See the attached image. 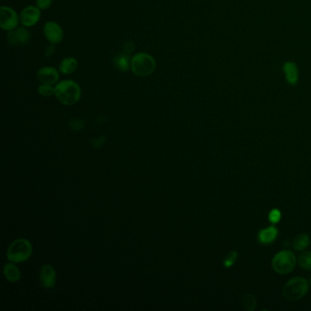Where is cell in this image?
Returning a JSON list of instances; mask_svg holds the SVG:
<instances>
[{
  "mask_svg": "<svg viewBox=\"0 0 311 311\" xmlns=\"http://www.w3.org/2000/svg\"><path fill=\"white\" fill-rule=\"evenodd\" d=\"M55 97L63 105L72 106L80 100L81 89L71 79L63 80L55 86Z\"/></svg>",
  "mask_w": 311,
  "mask_h": 311,
  "instance_id": "1",
  "label": "cell"
},
{
  "mask_svg": "<svg viewBox=\"0 0 311 311\" xmlns=\"http://www.w3.org/2000/svg\"><path fill=\"white\" fill-rule=\"evenodd\" d=\"M32 251V245L29 240L25 238H18L13 241L9 245L7 257L9 261L17 264L27 261L31 257Z\"/></svg>",
  "mask_w": 311,
  "mask_h": 311,
  "instance_id": "2",
  "label": "cell"
},
{
  "mask_svg": "<svg viewBox=\"0 0 311 311\" xmlns=\"http://www.w3.org/2000/svg\"><path fill=\"white\" fill-rule=\"evenodd\" d=\"M156 69V63L151 55L140 52L132 57L131 70L139 77H147L153 74Z\"/></svg>",
  "mask_w": 311,
  "mask_h": 311,
  "instance_id": "3",
  "label": "cell"
},
{
  "mask_svg": "<svg viewBox=\"0 0 311 311\" xmlns=\"http://www.w3.org/2000/svg\"><path fill=\"white\" fill-rule=\"evenodd\" d=\"M297 259L294 254L288 250L278 252L272 260L273 269L278 274H288L294 270Z\"/></svg>",
  "mask_w": 311,
  "mask_h": 311,
  "instance_id": "4",
  "label": "cell"
},
{
  "mask_svg": "<svg viewBox=\"0 0 311 311\" xmlns=\"http://www.w3.org/2000/svg\"><path fill=\"white\" fill-rule=\"evenodd\" d=\"M308 291V283L305 278L297 277L287 281L284 288L283 294L289 300H298L302 299Z\"/></svg>",
  "mask_w": 311,
  "mask_h": 311,
  "instance_id": "5",
  "label": "cell"
},
{
  "mask_svg": "<svg viewBox=\"0 0 311 311\" xmlns=\"http://www.w3.org/2000/svg\"><path fill=\"white\" fill-rule=\"evenodd\" d=\"M19 16L14 9L9 7H1L0 9V27L1 29L5 30H13L16 29L18 22H19Z\"/></svg>",
  "mask_w": 311,
  "mask_h": 311,
  "instance_id": "6",
  "label": "cell"
},
{
  "mask_svg": "<svg viewBox=\"0 0 311 311\" xmlns=\"http://www.w3.org/2000/svg\"><path fill=\"white\" fill-rule=\"evenodd\" d=\"M40 9L35 6H28L19 14V20L24 27H33L40 19Z\"/></svg>",
  "mask_w": 311,
  "mask_h": 311,
  "instance_id": "7",
  "label": "cell"
},
{
  "mask_svg": "<svg viewBox=\"0 0 311 311\" xmlns=\"http://www.w3.org/2000/svg\"><path fill=\"white\" fill-rule=\"evenodd\" d=\"M43 32L50 44H58L63 42L64 33L61 27L55 21H48L43 28Z\"/></svg>",
  "mask_w": 311,
  "mask_h": 311,
  "instance_id": "8",
  "label": "cell"
},
{
  "mask_svg": "<svg viewBox=\"0 0 311 311\" xmlns=\"http://www.w3.org/2000/svg\"><path fill=\"white\" fill-rule=\"evenodd\" d=\"M7 39L11 47L25 45L30 39V32L25 28H18L8 32Z\"/></svg>",
  "mask_w": 311,
  "mask_h": 311,
  "instance_id": "9",
  "label": "cell"
},
{
  "mask_svg": "<svg viewBox=\"0 0 311 311\" xmlns=\"http://www.w3.org/2000/svg\"><path fill=\"white\" fill-rule=\"evenodd\" d=\"M37 77L42 84L54 85L59 79L58 71L52 67H43L37 71Z\"/></svg>",
  "mask_w": 311,
  "mask_h": 311,
  "instance_id": "10",
  "label": "cell"
},
{
  "mask_svg": "<svg viewBox=\"0 0 311 311\" xmlns=\"http://www.w3.org/2000/svg\"><path fill=\"white\" fill-rule=\"evenodd\" d=\"M39 280L42 286L47 289L52 288L56 284V272L53 266L50 265H44L39 272Z\"/></svg>",
  "mask_w": 311,
  "mask_h": 311,
  "instance_id": "11",
  "label": "cell"
},
{
  "mask_svg": "<svg viewBox=\"0 0 311 311\" xmlns=\"http://www.w3.org/2000/svg\"><path fill=\"white\" fill-rule=\"evenodd\" d=\"M282 70L286 83L291 86H296L299 79L298 65L293 61H286L283 64Z\"/></svg>",
  "mask_w": 311,
  "mask_h": 311,
  "instance_id": "12",
  "label": "cell"
},
{
  "mask_svg": "<svg viewBox=\"0 0 311 311\" xmlns=\"http://www.w3.org/2000/svg\"><path fill=\"white\" fill-rule=\"evenodd\" d=\"M278 235V229L275 227L274 225H272L267 229H262L261 231L258 233V241L265 245L271 244L277 239Z\"/></svg>",
  "mask_w": 311,
  "mask_h": 311,
  "instance_id": "13",
  "label": "cell"
},
{
  "mask_svg": "<svg viewBox=\"0 0 311 311\" xmlns=\"http://www.w3.org/2000/svg\"><path fill=\"white\" fill-rule=\"evenodd\" d=\"M114 66L120 71H128L131 70L132 65V57L127 52H121L115 56L113 59Z\"/></svg>",
  "mask_w": 311,
  "mask_h": 311,
  "instance_id": "14",
  "label": "cell"
},
{
  "mask_svg": "<svg viewBox=\"0 0 311 311\" xmlns=\"http://www.w3.org/2000/svg\"><path fill=\"white\" fill-rule=\"evenodd\" d=\"M4 276L9 282L16 283L20 279V270L18 269L15 263H9L4 265Z\"/></svg>",
  "mask_w": 311,
  "mask_h": 311,
  "instance_id": "15",
  "label": "cell"
},
{
  "mask_svg": "<svg viewBox=\"0 0 311 311\" xmlns=\"http://www.w3.org/2000/svg\"><path fill=\"white\" fill-rule=\"evenodd\" d=\"M78 69V61L74 58H63V61L59 64V71L64 75H70L74 73Z\"/></svg>",
  "mask_w": 311,
  "mask_h": 311,
  "instance_id": "16",
  "label": "cell"
},
{
  "mask_svg": "<svg viewBox=\"0 0 311 311\" xmlns=\"http://www.w3.org/2000/svg\"><path fill=\"white\" fill-rule=\"evenodd\" d=\"M309 237L307 234H300L298 237L295 238L293 242V247L297 251H302L304 249L307 247V245H309Z\"/></svg>",
  "mask_w": 311,
  "mask_h": 311,
  "instance_id": "17",
  "label": "cell"
},
{
  "mask_svg": "<svg viewBox=\"0 0 311 311\" xmlns=\"http://www.w3.org/2000/svg\"><path fill=\"white\" fill-rule=\"evenodd\" d=\"M299 264L304 269L311 270V252L301 254L299 257Z\"/></svg>",
  "mask_w": 311,
  "mask_h": 311,
  "instance_id": "18",
  "label": "cell"
},
{
  "mask_svg": "<svg viewBox=\"0 0 311 311\" xmlns=\"http://www.w3.org/2000/svg\"><path fill=\"white\" fill-rule=\"evenodd\" d=\"M37 91L42 97L49 98V97L55 95V87H52V85H49V84H42L37 89Z\"/></svg>",
  "mask_w": 311,
  "mask_h": 311,
  "instance_id": "19",
  "label": "cell"
},
{
  "mask_svg": "<svg viewBox=\"0 0 311 311\" xmlns=\"http://www.w3.org/2000/svg\"><path fill=\"white\" fill-rule=\"evenodd\" d=\"M243 306L246 310L253 311L257 306V301L252 295H245L243 299Z\"/></svg>",
  "mask_w": 311,
  "mask_h": 311,
  "instance_id": "20",
  "label": "cell"
},
{
  "mask_svg": "<svg viewBox=\"0 0 311 311\" xmlns=\"http://www.w3.org/2000/svg\"><path fill=\"white\" fill-rule=\"evenodd\" d=\"M69 126L73 131H82L85 127V121L81 119H73L69 121Z\"/></svg>",
  "mask_w": 311,
  "mask_h": 311,
  "instance_id": "21",
  "label": "cell"
},
{
  "mask_svg": "<svg viewBox=\"0 0 311 311\" xmlns=\"http://www.w3.org/2000/svg\"><path fill=\"white\" fill-rule=\"evenodd\" d=\"M268 219L272 224H277L281 219V212L278 209H273L268 215Z\"/></svg>",
  "mask_w": 311,
  "mask_h": 311,
  "instance_id": "22",
  "label": "cell"
},
{
  "mask_svg": "<svg viewBox=\"0 0 311 311\" xmlns=\"http://www.w3.org/2000/svg\"><path fill=\"white\" fill-rule=\"evenodd\" d=\"M237 252H235V251H232V252H230V253L227 255V257H225V259H224V266H225V267H230V266H232L233 264H234V263L236 262V259H237Z\"/></svg>",
  "mask_w": 311,
  "mask_h": 311,
  "instance_id": "23",
  "label": "cell"
},
{
  "mask_svg": "<svg viewBox=\"0 0 311 311\" xmlns=\"http://www.w3.org/2000/svg\"><path fill=\"white\" fill-rule=\"evenodd\" d=\"M90 142L94 148H100L106 142V137L105 136H99L97 138H92Z\"/></svg>",
  "mask_w": 311,
  "mask_h": 311,
  "instance_id": "24",
  "label": "cell"
},
{
  "mask_svg": "<svg viewBox=\"0 0 311 311\" xmlns=\"http://www.w3.org/2000/svg\"><path fill=\"white\" fill-rule=\"evenodd\" d=\"M36 4L40 10H46L50 9V6L52 4V0H36Z\"/></svg>",
  "mask_w": 311,
  "mask_h": 311,
  "instance_id": "25",
  "label": "cell"
},
{
  "mask_svg": "<svg viewBox=\"0 0 311 311\" xmlns=\"http://www.w3.org/2000/svg\"><path fill=\"white\" fill-rule=\"evenodd\" d=\"M134 49H135V47H134V44H133V42H125V45H123V50H125V52H127V53H129V54H131L132 52H133V51H134Z\"/></svg>",
  "mask_w": 311,
  "mask_h": 311,
  "instance_id": "26",
  "label": "cell"
},
{
  "mask_svg": "<svg viewBox=\"0 0 311 311\" xmlns=\"http://www.w3.org/2000/svg\"><path fill=\"white\" fill-rule=\"evenodd\" d=\"M54 44H50V46L47 48L46 53H45V55H46V57H51L52 55L54 54Z\"/></svg>",
  "mask_w": 311,
  "mask_h": 311,
  "instance_id": "27",
  "label": "cell"
},
{
  "mask_svg": "<svg viewBox=\"0 0 311 311\" xmlns=\"http://www.w3.org/2000/svg\"><path fill=\"white\" fill-rule=\"evenodd\" d=\"M310 284H311V279H310Z\"/></svg>",
  "mask_w": 311,
  "mask_h": 311,
  "instance_id": "28",
  "label": "cell"
}]
</instances>
